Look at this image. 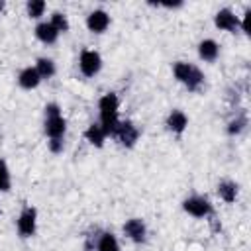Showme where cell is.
Listing matches in <instances>:
<instances>
[{"instance_id": "cell-1", "label": "cell", "mask_w": 251, "mask_h": 251, "mask_svg": "<svg viewBox=\"0 0 251 251\" xmlns=\"http://www.w3.org/2000/svg\"><path fill=\"white\" fill-rule=\"evenodd\" d=\"M118 112H120V100H118L116 92H106L98 100V114H100L98 124L102 126V129L106 131L108 137H114L116 135V129L120 126Z\"/></svg>"}, {"instance_id": "cell-2", "label": "cell", "mask_w": 251, "mask_h": 251, "mask_svg": "<svg viewBox=\"0 0 251 251\" xmlns=\"http://www.w3.org/2000/svg\"><path fill=\"white\" fill-rule=\"evenodd\" d=\"M173 75H175V78H176L186 90H190V92H198V90H202V86H204V73H202L196 65H192V63L176 61V63L173 65Z\"/></svg>"}, {"instance_id": "cell-3", "label": "cell", "mask_w": 251, "mask_h": 251, "mask_svg": "<svg viewBox=\"0 0 251 251\" xmlns=\"http://www.w3.org/2000/svg\"><path fill=\"white\" fill-rule=\"evenodd\" d=\"M45 120H43V131L49 139H59L67 131V120L61 114V106L57 102L45 104Z\"/></svg>"}, {"instance_id": "cell-4", "label": "cell", "mask_w": 251, "mask_h": 251, "mask_svg": "<svg viewBox=\"0 0 251 251\" xmlns=\"http://www.w3.org/2000/svg\"><path fill=\"white\" fill-rule=\"evenodd\" d=\"M182 210L188 214V216H192V218H212L214 216V206H212V202L206 198V196H202V194H192V196H188V198H184L182 200Z\"/></svg>"}, {"instance_id": "cell-5", "label": "cell", "mask_w": 251, "mask_h": 251, "mask_svg": "<svg viewBox=\"0 0 251 251\" xmlns=\"http://www.w3.org/2000/svg\"><path fill=\"white\" fill-rule=\"evenodd\" d=\"M16 227H18L20 237H24V239L33 237L37 231V210L33 206H24L16 220Z\"/></svg>"}, {"instance_id": "cell-6", "label": "cell", "mask_w": 251, "mask_h": 251, "mask_svg": "<svg viewBox=\"0 0 251 251\" xmlns=\"http://www.w3.org/2000/svg\"><path fill=\"white\" fill-rule=\"evenodd\" d=\"M78 69L84 76H94L102 69V57L94 49H82L78 57Z\"/></svg>"}, {"instance_id": "cell-7", "label": "cell", "mask_w": 251, "mask_h": 251, "mask_svg": "<svg viewBox=\"0 0 251 251\" xmlns=\"http://www.w3.org/2000/svg\"><path fill=\"white\" fill-rule=\"evenodd\" d=\"M114 137L120 141V145H124V147L129 149V147H133V145L137 143V139H139V127H137L131 120H120V126H118Z\"/></svg>"}, {"instance_id": "cell-8", "label": "cell", "mask_w": 251, "mask_h": 251, "mask_svg": "<svg viewBox=\"0 0 251 251\" xmlns=\"http://www.w3.org/2000/svg\"><path fill=\"white\" fill-rule=\"evenodd\" d=\"M124 235L133 243H145L147 239V226L141 218H129L124 224Z\"/></svg>"}, {"instance_id": "cell-9", "label": "cell", "mask_w": 251, "mask_h": 251, "mask_svg": "<svg viewBox=\"0 0 251 251\" xmlns=\"http://www.w3.org/2000/svg\"><path fill=\"white\" fill-rule=\"evenodd\" d=\"M86 247H94L96 251H122L120 249V241L112 231H100L98 235L88 237Z\"/></svg>"}, {"instance_id": "cell-10", "label": "cell", "mask_w": 251, "mask_h": 251, "mask_svg": "<svg viewBox=\"0 0 251 251\" xmlns=\"http://www.w3.org/2000/svg\"><path fill=\"white\" fill-rule=\"evenodd\" d=\"M214 25L222 31L235 33V29H239V16H235L233 10H229V8H222L214 16Z\"/></svg>"}, {"instance_id": "cell-11", "label": "cell", "mask_w": 251, "mask_h": 251, "mask_svg": "<svg viewBox=\"0 0 251 251\" xmlns=\"http://www.w3.org/2000/svg\"><path fill=\"white\" fill-rule=\"evenodd\" d=\"M86 27H88L90 33H104L110 27V14L102 8L92 10L86 16Z\"/></svg>"}, {"instance_id": "cell-12", "label": "cell", "mask_w": 251, "mask_h": 251, "mask_svg": "<svg viewBox=\"0 0 251 251\" xmlns=\"http://www.w3.org/2000/svg\"><path fill=\"white\" fill-rule=\"evenodd\" d=\"M165 126H167V129H169V131H173V133L180 135V133L188 127V116H186L182 110H173V112L167 116Z\"/></svg>"}, {"instance_id": "cell-13", "label": "cell", "mask_w": 251, "mask_h": 251, "mask_svg": "<svg viewBox=\"0 0 251 251\" xmlns=\"http://www.w3.org/2000/svg\"><path fill=\"white\" fill-rule=\"evenodd\" d=\"M218 55H220V45H218V41H214V39H202L200 43H198V57L204 61V63H214L216 59H218Z\"/></svg>"}, {"instance_id": "cell-14", "label": "cell", "mask_w": 251, "mask_h": 251, "mask_svg": "<svg viewBox=\"0 0 251 251\" xmlns=\"http://www.w3.org/2000/svg\"><path fill=\"white\" fill-rule=\"evenodd\" d=\"M39 82H41V76L37 75L35 67H24L18 75V84L24 90H33V88L39 86Z\"/></svg>"}, {"instance_id": "cell-15", "label": "cell", "mask_w": 251, "mask_h": 251, "mask_svg": "<svg viewBox=\"0 0 251 251\" xmlns=\"http://www.w3.org/2000/svg\"><path fill=\"white\" fill-rule=\"evenodd\" d=\"M59 31L49 24V22H39L37 25H35V37L41 41V43H45V45H53L57 39H59Z\"/></svg>"}, {"instance_id": "cell-16", "label": "cell", "mask_w": 251, "mask_h": 251, "mask_svg": "<svg viewBox=\"0 0 251 251\" xmlns=\"http://www.w3.org/2000/svg\"><path fill=\"white\" fill-rule=\"evenodd\" d=\"M106 131L102 129V126L98 124V122H92L86 129H84V139L90 143V145H94V147H102L104 145V141H106Z\"/></svg>"}, {"instance_id": "cell-17", "label": "cell", "mask_w": 251, "mask_h": 251, "mask_svg": "<svg viewBox=\"0 0 251 251\" xmlns=\"http://www.w3.org/2000/svg\"><path fill=\"white\" fill-rule=\"evenodd\" d=\"M216 192H218V196H220L224 202L231 204V202H235V198H237L239 186H237V182H233V180H220Z\"/></svg>"}, {"instance_id": "cell-18", "label": "cell", "mask_w": 251, "mask_h": 251, "mask_svg": "<svg viewBox=\"0 0 251 251\" xmlns=\"http://www.w3.org/2000/svg\"><path fill=\"white\" fill-rule=\"evenodd\" d=\"M35 71H37V75L41 76V80H45V78H51L55 73H57V67H55V61L53 59H49V57H39L37 61H35Z\"/></svg>"}, {"instance_id": "cell-19", "label": "cell", "mask_w": 251, "mask_h": 251, "mask_svg": "<svg viewBox=\"0 0 251 251\" xmlns=\"http://www.w3.org/2000/svg\"><path fill=\"white\" fill-rule=\"evenodd\" d=\"M247 124H249V120H247V114H245V112L235 114V118H231V120L227 122V133H229V135H239V133L247 127Z\"/></svg>"}, {"instance_id": "cell-20", "label": "cell", "mask_w": 251, "mask_h": 251, "mask_svg": "<svg viewBox=\"0 0 251 251\" xmlns=\"http://www.w3.org/2000/svg\"><path fill=\"white\" fill-rule=\"evenodd\" d=\"M45 10H47V4H45L43 0H29V2L25 4V14H27V18H31V20L41 18V16L45 14Z\"/></svg>"}, {"instance_id": "cell-21", "label": "cell", "mask_w": 251, "mask_h": 251, "mask_svg": "<svg viewBox=\"0 0 251 251\" xmlns=\"http://www.w3.org/2000/svg\"><path fill=\"white\" fill-rule=\"evenodd\" d=\"M49 24H51L59 33H65V31H69V27H71L65 12H53L51 18H49Z\"/></svg>"}, {"instance_id": "cell-22", "label": "cell", "mask_w": 251, "mask_h": 251, "mask_svg": "<svg viewBox=\"0 0 251 251\" xmlns=\"http://www.w3.org/2000/svg\"><path fill=\"white\" fill-rule=\"evenodd\" d=\"M12 188V173L8 169V163L0 159V192H10Z\"/></svg>"}, {"instance_id": "cell-23", "label": "cell", "mask_w": 251, "mask_h": 251, "mask_svg": "<svg viewBox=\"0 0 251 251\" xmlns=\"http://www.w3.org/2000/svg\"><path fill=\"white\" fill-rule=\"evenodd\" d=\"M47 147H49L51 153L59 155V153H63V149H65V141H63V137H59V139H49V141H47Z\"/></svg>"}, {"instance_id": "cell-24", "label": "cell", "mask_w": 251, "mask_h": 251, "mask_svg": "<svg viewBox=\"0 0 251 251\" xmlns=\"http://www.w3.org/2000/svg\"><path fill=\"white\" fill-rule=\"evenodd\" d=\"M182 4L184 2H159V6H163V8H167V10H175V8H182Z\"/></svg>"}, {"instance_id": "cell-25", "label": "cell", "mask_w": 251, "mask_h": 251, "mask_svg": "<svg viewBox=\"0 0 251 251\" xmlns=\"http://www.w3.org/2000/svg\"><path fill=\"white\" fill-rule=\"evenodd\" d=\"M2 10H4V2L0 0V12H2Z\"/></svg>"}, {"instance_id": "cell-26", "label": "cell", "mask_w": 251, "mask_h": 251, "mask_svg": "<svg viewBox=\"0 0 251 251\" xmlns=\"http://www.w3.org/2000/svg\"><path fill=\"white\" fill-rule=\"evenodd\" d=\"M0 214H2V210H0Z\"/></svg>"}]
</instances>
